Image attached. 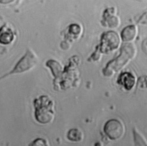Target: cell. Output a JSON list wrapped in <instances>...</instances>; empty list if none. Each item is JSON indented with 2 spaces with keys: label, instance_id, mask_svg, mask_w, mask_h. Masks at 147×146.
I'll return each instance as SVG.
<instances>
[{
  "label": "cell",
  "instance_id": "obj_1",
  "mask_svg": "<svg viewBox=\"0 0 147 146\" xmlns=\"http://www.w3.org/2000/svg\"><path fill=\"white\" fill-rule=\"evenodd\" d=\"M35 117L37 121L41 124L50 123L53 119L54 111L53 102L47 96H41L35 100Z\"/></svg>",
  "mask_w": 147,
  "mask_h": 146
},
{
  "label": "cell",
  "instance_id": "obj_2",
  "mask_svg": "<svg viewBox=\"0 0 147 146\" xmlns=\"http://www.w3.org/2000/svg\"><path fill=\"white\" fill-rule=\"evenodd\" d=\"M136 52V48L133 44H125L121 49L120 55L114 60H113L114 62L112 63L110 62V64H107L106 68L110 69L113 72L114 70H118L125 66L130 59L134 57Z\"/></svg>",
  "mask_w": 147,
  "mask_h": 146
},
{
  "label": "cell",
  "instance_id": "obj_3",
  "mask_svg": "<svg viewBox=\"0 0 147 146\" xmlns=\"http://www.w3.org/2000/svg\"><path fill=\"white\" fill-rule=\"evenodd\" d=\"M37 58L36 55L31 50H28L26 54L16 64L13 70L7 74L2 76L0 78V80L10 74L20 73L28 70L34 66V65L37 63Z\"/></svg>",
  "mask_w": 147,
  "mask_h": 146
},
{
  "label": "cell",
  "instance_id": "obj_4",
  "mask_svg": "<svg viewBox=\"0 0 147 146\" xmlns=\"http://www.w3.org/2000/svg\"><path fill=\"white\" fill-rule=\"evenodd\" d=\"M120 44V38L118 34L114 31H108L104 33L101 37L100 51L103 53L115 50Z\"/></svg>",
  "mask_w": 147,
  "mask_h": 146
},
{
  "label": "cell",
  "instance_id": "obj_5",
  "mask_svg": "<svg viewBox=\"0 0 147 146\" xmlns=\"http://www.w3.org/2000/svg\"><path fill=\"white\" fill-rule=\"evenodd\" d=\"M104 132L111 140H117L122 137L125 132L123 124L117 119L107 121L104 126Z\"/></svg>",
  "mask_w": 147,
  "mask_h": 146
},
{
  "label": "cell",
  "instance_id": "obj_6",
  "mask_svg": "<svg viewBox=\"0 0 147 146\" xmlns=\"http://www.w3.org/2000/svg\"><path fill=\"white\" fill-rule=\"evenodd\" d=\"M117 82L126 90H130L136 84V78L134 75L131 72H125L121 73L118 77Z\"/></svg>",
  "mask_w": 147,
  "mask_h": 146
},
{
  "label": "cell",
  "instance_id": "obj_7",
  "mask_svg": "<svg viewBox=\"0 0 147 146\" xmlns=\"http://www.w3.org/2000/svg\"><path fill=\"white\" fill-rule=\"evenodd\" d=\"M14 38V32L10 27L5 25L0 28V44L8 45L13 41Z\"/></svg>",
  "mask_w": 147,
  "mask_h": 146
},
{
  "label": "cell",
  "instance_id": "obj_8",
  "mask_svg": "<svg viewBox=\"0 0 147 146\" xmlns=\"http://www.w3.org/2000/svg\"><path fill=\"white\" fill-rule=\"evenodd\" d=\"M137 27L133 25L126 26L121 31V37L125 42H130L133 41L137 35Z\"/></svg>",
  "mask_w": 147,
  "mask_h": 146
},
{
  "label": "cell",
  "instance_id": "obj_9",
  "mask_svg": "<svg viewBox=\"0 0 147 146\" xmlns=\"http://www.w3.org/2000/svg\"><path fill=\"white\" fill-rule=\"evenodd\" d=\"M67 138L71 141H80L83 138L82 132L77 128H72L70 129L67 133Z\"/></svg>",
  "mask_w": 147,
  "mask_h": 146
},
{
  "label": "cell",
  "instance_id": "obj_10",
  "mask_svg": "<svg viewBox=\"0 0 147 146\" xmlns=\"http://www.w3.org/2000/svg\"><path fill=\"white\" fill-rule=\"evenodd\" d=\"M105 21L106 25L110 28H117L120 25V19L115 15H109L106 18Z\"/></svg>",
  "mask_w": 147,
  "mask_h": 146
},
{
  "label": "cell",
  "instance_id": "obj_11",
  "mask_svg": "<svg viewBox=\"0 0 147 146\" xmlns=\"http://www.w3.org/2000/svg\"><path fill=\"white\" fill-rule=\"evenodd\" d=\"M133 135L135 146H147L146 141L136 129L133 130Z\"/></svg>",
  "mask_w": 147,
  "mask_h": 146
},
{
  "label": "cell",
  "instance_id": "obj_12",
  "mask_svg": "<svg viewBox=\"0 0 147 146\" xmlns=\"http://www.w3.org/2000/svg\"><path fill=\"white\" fill-rule=\"evenodd\" d=\"M29 146H49L48 142L44 139L37 138L32 141Z\"/></svg>",
  "mask_w": 147,
  "mask_h": 146
},
{
  "label": "cell",
  "instance_id": "obj_13",
  "mask_svg": "<svg viewBox=\"0 0 147 146\" xmlns=\"http://www.w3.org/2000/svg\"><path fill=\"white\" fill-rule=\"evenodd\" d=\"M140 79L143 81V82L138 80L137 85H138V86L142 89L147 88V76L140 77Z\"/></svg>",
  "mask_w": 147,
  "mask_h": 146
}]
</instances>
